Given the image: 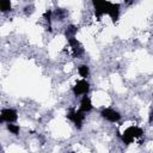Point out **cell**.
<instances>
[{"label":"cell","instance_id":"1","mask_svg":"<svg viewBox=\"0 0 153 153\" xmlns=\"http://www.w3.org/2000/svg\"><path fill=\"white\" fill-rule=\"evenodd\" d=\"M143 135V130L137 127V126H131L129 128H127L123 134H122V140L126 145H129V143H133L135 139L137 137H141Z\"/></svg>","mask_w":153,"mask_h":153},{"label":"cell","instance_id":"2","mask_svg":"<svg viewBox=\"0 0 153 153\" xmlns=\"http://www.w3.org/2000/svg\"><path fill=\"white\" fill-rule=\"evenodd\" d=\"M111 4L112 2H110L108 0H92V5H93L96 16L100 17L103 14H108L109 10L111 7Z\"/></svg>","mask_w":153,"mask_h":153},{"label":"cell","instance_id":"3","mask_svg":"<svg viewBox=\"0 0 153 153\" xmlns=\"http://www.w3.org/2000/svg\"><path fill=\"white\" fill-rule=\"evenodd\" d=\"M67 118L69 121L73 122V124L76 127V128H81L82 126V122L85 120V112L80 111V110H74V109H71L69 112L67 114Z\"/></svg>","mask_w":153,"mask_h":153},{"label":"cell","instance_id":"4","mask_svg":"<svg viewBox=\"0 0 153 153\" xmlns=\"http://www.w3.org/2000/svg\"><path fill=\"white\" fill-rule=\"evenodd\" d=\"M88 90H90V84H88V81H86V79H82V78H81V80H78L76 84L72 88L74 96H76V97L87 94Z\"/></svg>","mask_w":153,"mask_h":153},{"label":"cell","instance_id":"5","mask_svg":"<svg viewBox=\"0 0 153 153\" xmlns=\"http://www.w3.org/2000/svg\"><path fill=\"white\" fill-rule=\"evenodd\" d=\"M18 118V112L12 109V108H5L1 110V115H0V122H7V123H12L16 122Z\"/></svg>","mask_w":153,"mask_h":153},{"label":"cell","instance_id":"6","mask_svg":"<svg viewBox=\"0 0 153 153\" xmlns=\"http://www.w3.org/2000/svg\"><path fill=\"white\" fill-rule=\"evenodd\" d=\"M100 116H102L103 118H105L106 121L112 122V123L118 122V121L121 120L120 112L116 111V110H114V109H111V108H104V109L100 111Z\"/></svg>","mask_w":153,"mask_h":153},{"label":"cell","instance_id":"7","mask_svg":"<svg viewBox=\"0 0 153 153\" xmlns=\"http://www.w3.org/2000/svg\"><path fill=\"white\" fill-rule=\"evenodd\" d=\"M68 44L69 47L72 48V51H73V55L76 56V57H80L82 54H84V49L81 47V44L79 43V41L73 36V37H68Z\"/></svg>","mask_w":153,"mask_h":153},{"label":"cell","instance_id":"8","mask_svg":"<svg viewBox=\"0 0 153 153\" xmlns=\"http://www.w3.org/2000/svg\"><path fill=\"white\" fill-rule=\"evenodd\" d=\"M92 108H93V106H92V102H91L90 97H88L87 94L82 96V98H81V100H80V106H79V110L86 114V112L91 111V110H92Z\"/></svg>","mask_w":153,"mask_h":153},{"label":"cell","instance_id":"9","mask_svg":"<svg viewBox=\"0 0 153 153\" xmlns=\"http://www.w3.org/2000/svg\"><path fill=\"white\" fill-rule=\"evenodd\" d=\"M120 11H121V10H120V5H118V4H111V7H110V10H109L108 16L112 19V22H114V23L118 20Z\"/></svg>","mask_w":153,"mask_h":153},{"label":"cell","instance_id":"10","mask_svg":"<svg viewBox=\"0 0 153 153\" xmlns=\"http://www.w3.org/2000/svg\"><path fill=\"white\" fill-rule=\"evenodd\" d=\"M78 73L82 79H86L90 74V67L87 65H80L78 67Z\"/></svg>","mask_w":153,"mask_h":153},{"label":"cell","instance_id":"11","mask_svg":"<svg viewBox=\"0 0 153 153\" xmlns=\"http://www.w3.org/2000/svg\"><path fill=\"white\" fill-rule=\"evenodd\" d=\"M0 8H1V12H4V13L11 11V8H12L11 0H0Z\"/></svg>","mask_w":153,"mask_h":153},{"label":"cell","instance_id":"12","mask_svg":"<svg viewBox=\"0 0 153 153\" xmlns=\"http://www.w3.org/2000/svg\"><path fill=\"white\" fill-rule=\"evenodd\" d=\"M7 130L10 133H12L13 135H18L19 131H20V127L18 124H13V122H12V123H8L7 124Z\"/></svg>","mask_w":153,"mask_h":153},{"label":"cell","instance_id":"13","mask_svg":"<svg viewBox=\"0 0 153 153\" xmlns=\"http://www.w3.org/2000/svg\"><path fill=\"white\" fill-rule=\"evenodd\" d=\"M152 121H153V110H152V112L149 115V122H152Z\"/></svg>","mask_w":153,"mask_h":153},{"label":"cell","instance_id":"14","mask_svg":"<svg viewBox=\"0 0 153 153\" xmlns=\"http://www.w3.org/2000/svg\"><path fill=\"white\" fill-rule=\"evenodd\" d=\"M124 1H126L127 4H131V2H133V0H124Z\"/></svg>","mask_w":153,"mask_h":153}]
</instances>
